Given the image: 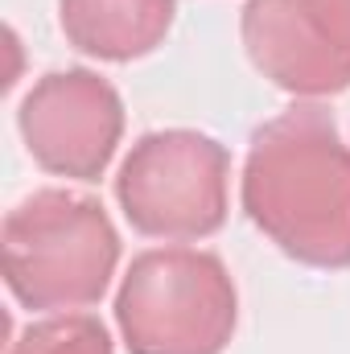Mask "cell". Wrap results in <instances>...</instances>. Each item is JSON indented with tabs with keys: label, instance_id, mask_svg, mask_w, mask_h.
<instances>
[{
	"label": "cell",
	"instance_id": "1",
	"mask_svg": "<svg viewBox=\"0 0 350 354\" xmlns=\"http://www.w3.org/2000/svg\"><path fill=\"white\" fill-rule=\"evenodd\" d=\"M239 198L288 260L350 268V145L322 103H293L252 132Z\"/></svg>",
	"mask_w": 350,
	"mask_h": 354
},
{
	"label": "cell",
	"instance_id": "2",
	"mask_svg": "<svg viewBox=\"0 0 350 354\" xmlns=\"http://www.w3.org/2000/svg\"><path fill=\"white\" fill-rule=\"evenodd\" d=\"M0 264L8 292L25 309L71 313L103 301L120 264V235L95 198L37 189L8 210Z\"/></svg>",
	"mask_w": 350,
	"mask_h": 354
},
{
	"label": "cell",
	"instance_id": "3",
	"mask_svg": "<svg viewBox=\"0 0 350 354\" xmlns=\"http://www.w3.org/2000/svg\"><path fill=\"white\" fill-rule=\"evenodd\" d=\"M235 322V280L202 248L140 252L116 292V326L128 354H223Z\"/></svg>",
	"mask_w": 350,
	"mask_h": 354
},
{
	"label": "cell",
	"instance_id": "4",
	"mask_svg": "<svg viewBox=\"0 0 350 354\" xmlns=\"http://www.w3.org/2000/svg\"><path fill=\"white\" fill-rule=\"evenodd\" d=\"M227 181L231 153L194 128L145 132L120 174L116 202L132 231L149 239H206L227 223Z\"/></svg>",
	"mask_w": 350,
	"mask_h": 354
},
{
	"label": "cell",
	"instance_id": "5",
	"mask_svg": "<svg viewBox=\"0 0 350 354\" xmlns=\"http://www.w3.org/2000/svg\"><path fill=\"white\" fill-rule=\"evenodd\" d=\"M239 37L252 66L297 99L350 87V0H248Z\"/></svg>",
	"mask_w": 350,
	"mask_h": 354
},
{
	"label": "cell",
	"instance_id": "6",
	"mask_svg": "<svg viewBox=\"0 0 350 354\" xmlns=\"http://www.w3.org/2000/svg\"><path fill=\"white\" fill-rule=\"evenodd\" d=\"M17 128L29 157L46 174L95 181L107 174L120 149L124 99L95 71H50L21 99Z\"/></svg>",
	"mask_w": 350,
	"mask_h": 354
},
{
	"label": "cell",
	"instance_id": "7",
	"mask_svg": "<svg viewBox=\"0 0 350 354\" xmlns=\"http://www.w3.org/2000/svg\"><path fill=\"white\" fill-rule=\"evenodd\" d=\"M177 17V0H58L66 41L99 62H136L153 54Z\"/></svg>",
	"mask_w": 350,
	"mask_h": 354
},
{
	"label": "cell",
	"instance_id": "8",
	"mask_svg": "<svg viewBox=\"0 0 350 354\" xmlns=\"http://www.w3.org/2000/svg\"><path fill=\"white\" fill-rule=\"evenodd\" d=\"M8 354H116L111 334L91 313H50L33 326H25Z\"/></svg>",
	"mask_w": 350,
	"mask_h": 354
}]
</instances>
